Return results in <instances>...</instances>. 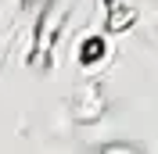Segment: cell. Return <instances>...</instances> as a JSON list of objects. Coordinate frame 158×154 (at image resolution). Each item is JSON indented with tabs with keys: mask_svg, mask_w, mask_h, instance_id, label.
I'll return each mask as SVG.
<instances>
[{
	"mask_svg": "<svg viewBox=\"0 0 158 154\" xmlns=\"http://www.w3.org/2000/svg\"><path fill=\"white\" fill-rule=\"evenodd\" d=\"M83 58H86V61H97V58H101V39H90V43H86V54H83Z\"/></svg>",
	"mask_w": 158,
	"mask_h": 154,
	"instance_id": "obj_1",
	"label": "cell"
}]
</instances>
